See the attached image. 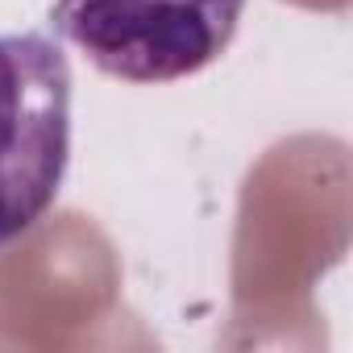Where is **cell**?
<instances>
[{"label": "cell", "mask_w": 353, "mask_h": 353, "mask_svg": "<svg viewBox=\"0 0 353 353\" xmlns=\"http://www.w3.org/2000/svg\"><path fill=\"white\" fill-rule=\"evenodd\" d=\"M71 162V67L46 34H0V250L54 204Z\"/></svg>", "instance_id": "6da1fadb"}, {"label": "cell", "mask_w": 353, "mask_h": 353, "mask_svg": "<svg viewBox=\"0 0 353 353\" xmlns=\"http://www.w3.org/2000/svg\"><path fill=\"white\" fill-rule=\"evenodd\" d=\"M245 0H54L50 26L96 71L125 83H174L212 67Z\"/></svg>", "instance_id": "7a4b0ae2"}]
</instances>
